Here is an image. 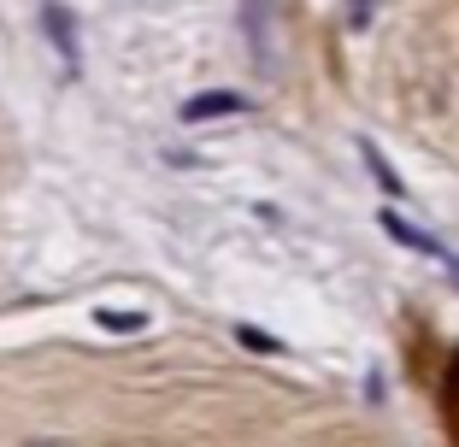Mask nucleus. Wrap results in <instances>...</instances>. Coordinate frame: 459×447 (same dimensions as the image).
<instances>
[{
    "label": "nucleus",
    "instance_id": "obj_1",
    "mask_svg": "<svg viewBox=\"0 0 459 447\" xmlns=\"http://www.w3.org/2000/svg\"><path fill=\"white\" fill-rule=\"evenodd\" d=\"M230 112H247V100H242V95H230V89H218V95H195V100H183V124L230 118Z\"/></svg>",
    "mask_w": 459,
    "mask_h": 447
},
{
    "label": "nucleus",
    "instance_id": "obj_2",
    "mask_svg": "<svg viewBox=\"0 0 459 447\" xmlns=\"http://www.w3.org/2000/svg\"><path fill=\"white\" fill-rule=\"evenodd\" d=\"M48 30H54V41H59V54L71 59V65H77V36H71V18H65V6H48Z\"/></svg>",
    "mask_w": 459,
    "mask_h": 447
},
{
    "label": "nucleus",
    "instance_id": "obj_3",
    "mask_svg": "<svg viewBox=\"0 0 459 447\" xmlns=\"http://www.w3.org/2000/svg\"><path fill=\"white\" fill-rule=\"evenodd\" d=\"M100 324L107 330H142L148 318H142V312H100Z\"/></svg>",
    "mask_w": 459,
    "mask_h": 447
}]
</instances>
